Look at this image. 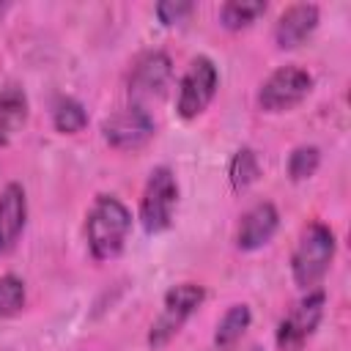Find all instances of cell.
Listing matches in <instances>:
<instances>
[{"instance_id":"cell-1","label":"cell","mask_w":351,"mask_h":351,"mask_svg":"<svg viewBox=\"0 0 351 351\" xmlns=\"http://www.w3.org/2000/svg\"><path fill=\"white\" fill-rule=\"evenodd\" d=\"M132 230V211L112 195H99L85 214V239L96 261H112L123 252Z\"/></svg>"},{"instance_id":"cell-2","label":"cell","mask_w":351,"mask_h":351,"mask_svg":"<svg viewBox=\"0 0 351 351\" xmlns=\"http://www.w3.org/2000/svg\"><path fill=\"white\" fill-rule=\"evenodd\" d=\"M335 230L326 222H310L302 233L299 241L291 252V277L302 291H315L321 288L332 261H335Z\"/></svg>"},{"instance_id":"cell-3","label":"cell","mask_w":351,"mask_h":351,"mask_svg":"<svg viewBox=\"0 0 351 351\" xmlns=\"http://www.w3.org/2000/svg\"><path fill=\"white\" fill-rule=\"evenodd\" d=\"M203 299H206V288L197 282H178L167 288L162 296V310L148 329V346L165 348L181 332V326L192 318V313L203 304Z\"/></svg>"},{"instance_id":"cell-4","label":"cell","mask_w":351,"mask_h":351,"mask_svg":"<svg viewBox=\"0 0 351 351\" xmlns=\"http://www.w3.org/2000/svg\"><path fill=\"white\" fill-rule=\"evenodd\" d=\"M178 206V181L176 173L167 165H159L148 173V181L143 186L140 197V225L148 236L165 233L173 225Z\"/></svg>"},{"instance_id":"cell-5","label":"cell","mask_w":351,"mask_h":351,"mask_svg":"<svg viewBox=\"0 0 351 351\" xmlns=\"http://www.w3.org/2000/svg\"><path fill=\"white\" fill-rule=\"evenodd\" d=\"M313 90V74L302 66H280L274 69L258 88V107L263 112H288L296 104H302L307 99V93Z\"/></svg>"},{"instance_id":"cell-6","label":"cell","mask_w":351,"mask_h":351,"mask_svg":"<svg viewBox=\"0 0 351 351\" xmlns=\"http://www.w3.org/2000/svg\"><path fill=\"white\" fill-rule=\"evenodd\" d=\"M324 307H326V293L321 288L304 291V296L277 324V335H274L277 348L280 351H302L307 346V340L315 335V329L324 318Z\"/></svg>"},{"instance_id":"cell-7","label":"cell","mask_w":351,"mask_h":351,"mask_svg":"<svg viewBox=\"0 0 351 351\" xmlns=\"http://www.w3.org/2000/svg\"><path fill=\"white\" fill-rule=\"evenodd\" d=\"M217 88H219V71H217L214 60L206 58V55H197V58L186 66V71H184V77H181V82H178L176 112H178L184 121L197 118V115L206 112V107L211 104Z\"/></svg>"},{"instance_id":"cell-8","label":"cell","mask_w":351,"mask_h":351,"mask_svg":"<svg viewBox=\"0 0 351 351\" xmlns=\"http://www.w3.org/2000/svg\"><path fill=\"white\" fill-rule=\"evenodd\" d=\"M173 82V63L162 49L143 52L129 71V99L137 107H145L148 101H159Z\"/></svg>"},{"instance_id":"cell-9","label":"cell","mask_w":351,"mask_h":351,"mask_svg":"<svg viewBox=\"0 0 351 351\" xmlns=\"http://www.w3.org/2000/svg\"><path fill=\"white\" fill-rule=\"evenodd\" d=\"M156 132V123L148 112V107H137V104H126L115 112H110L101 121V137L107 145L118 148V151H137L143 148Z\"/></svg>"},{"instance_id":"cell-10","label":"cell","mask_w":351,"mask_h":351,"mask_svg":"<svg viewBox=\"0 0 351 351\" xmlns=\"http://www.w3.org/2000/svg\"><path fill=\"white\" fill-rule=\"evenodd\" d=\"M277 228H280V214H277L274 203L261 200V203L250 206L241 214L239 228H236V247L244 250V252L261 250V247H266L271 241Z\"/></svg>"},{"instance_id":"cell-11","label":"cell","mask_w":351,"mask_h":351,"mask_svg":"<svg viewBox=\"0 0 351 351\" xmlns=\"http://www.w3.org/2000/svg\"><path fill=\"white\" fill-rule=\"evenodd\" d=\"M27 225V195L25 186L11 181L0 189V255H8L22 239Z\"/></svg>"},{"instance_id":"cell-12","label":"cell","mask_w":351,"mask_h":351,"mask_svg":"<svg viewBox=\"0 0 351 351\" xmlns=\"http://www.w3.org/2000/svg\"><path fill=\"white\" fill-rule=\"evenodd\" d=\"M321 11L315 3H293L274 22V44L280 49H296L318 27Z\"/></svg>"},{"instance_id":"cell-13","label":"cell","mask_w":351,"mask_h":351,"mask_svg":"<svg viewBox=\"0 0 351 351\" xmlns=\"http://www.w3.org/2000/svg\"><path fill=\"white\" fill-rule=\"evenodd\" d=\"M27 121V96L19 85L0 88V145H8Z\"/></svg>"},{"instance_id":"cell-14","label":"cell","mask_w":351,"mask_h":351,"mask_svg":"<svg viewBox=\"0 0 351 351\" xmlns=\"http://www.w3.org/2000/svg\"><path fill=\"white\" fill-rule=\"evenodd\" d=\"M250 324H252L250 307L247 304H230L225 310V315L217 321V329H214V346H217V351H233L236 343L250 329Z\"/></svg>"},{"instance_id":"cell-15","label":"cell","mask_w":351,"mask_h":351,"mask_svg":"<svg viewBox=\"0 0 351 351\" xmlns=\"http://www.w3.org/2000/svg\"><path fill=\"white\" fill-rule=\"evenodd\" d=\"M269 3L266 0H228L219 8V22L228 30H244L252 22H258L266 14Z\"/></svg>"},{"instance_id":"cell-16","label":"cell","mask_w":351,"mask_h":351,"mask_svg":"<svg viewBox=\"0 0 351 351\" xmlns=\"http://www.w3.org/2000/svg\"><path fill=\"white\" fill-rule=\"evenodd\" d=\"M52 126L60 134H77L88 126V112L74 96H58L52 101Z\"/></svg>"},{"instance_id":"cell-17","label":"cell","mask_w":351,"mask_h":351,"mask_svg":"<svg viewBox=\"0 0 351 351\" xmlns=\"http://www.w3.org/2000/svg\"><path fill=\"white\" fill-rule=\"evenodd\" d=\"M258 176H261V159H258V154L252 151V148H239L236 154H233V159H230V165H228V178H230V186L236 189V192H244L247 186H252L255 181H258Z\"/></svg>"},{"instance_id":"cell-18","label":"cell","mask_w":351,"mask_h":351,"mask_svg":"<svg viewBox=\"0 0 351 351\" xmlns=\"http://www.w3.org/2000/svg\"><path fill=\"white\" fill-rule=\"evenodd\" d=\"M321 165V151L315 145H296L291 154H288V178L291 181H307L315 176Z\"/></svg>"},{"instance_id":"cell-19","label":"cell","mask_w":351,"mask_h":351,"mask_svg":"<svg viewBox=\"0 0 351 351\" xmlns=\"http://www.w3.org/2000/svg\"><path fill=\"white\" fill-rule=\"evenodd\" d=\"M25 282L14 274H3L0 277V318H8L14 313H19L25 307Z\"/></svg>"},{"instance_id":"cell-20","label":"cell","mask_w":351,"mask_h":351,"mask_svg":"<svg viewBox=\"0 0 351 351\" xmlns=\"http://www.w3.org/2000/svg\"><path fill=\"white\" fill-rule=\"evenodd\" d=\"M154 11H156V19L170 27V25L184 22L195 11V3H189V0H162V3H156Z\"/></svg>"},{"instance_id":"cell-21","label":"cell","mask_w":351,"mask_h":351,"mask_svg":"<svg viewBox=\"0 0 351 351\" xmlns=\"http://www.w3.org/2000/svg\"><path fill=\"white\" fill-rule=\"evenodd\" d=\"M247 351H266V348H261V346H252V348H247Z\"/></svg>"},{"instance_id":"cell-22","label":"cell","mask_w":351,"mask_h":351,"mask_svg":"<svg viewBox=\"0 0 351 351\" xmlns=\"http://www.w3.org/2000/svg\"><path fill=\"white\" fill-rule=\"evenodd\" d=\"M3 11H5V3H0V16H3Z\"/></svg>"}]
</instances>
